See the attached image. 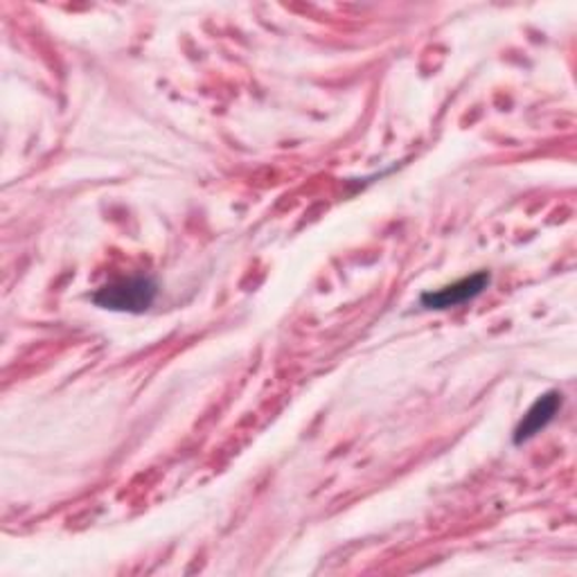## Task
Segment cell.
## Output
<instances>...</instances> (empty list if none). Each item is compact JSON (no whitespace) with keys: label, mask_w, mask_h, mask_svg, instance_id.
<instances>
[{"label":"cell","mask_w":577,"mask_h":577,"mask_svg":"<svg viewBox=\"0 0 577 577\" xmlns=\"http://www.w3.org/2000/svg\"><path fill=\"white\" fill-rule=\"evenodd\" d=\"M159 296V284L154 277L133 275L122 277L111 284H104L93 294V303L109 312H124V314H144Z\"/></svg>","instance_id":"1"},{"label":"cell","mask_w":577,"mask_h":577,"mask_svg":"<svg viewBox=\"0 0 577 577\" xmlns=\"http://www.w3.org/2000/svg\"><path fill=\"white\" fill-rule=\"evenodd\" d=\"M492 275L489 271H478L469 277H463L454 284H447L443 288H436V292H426L419 296V305L424 310H436V312H445L452 307H460L465 303L476 301L485 288L489 286Z\"/></svg>","instance_id":"2"},{"label":"cell","mask_w":577,"mask_h":577,"mask_svg":"<svg viewBox=\"0 0 577 577\" xmlns=\"http://www.w3.org/2000/svg\"><path fill=\"white\" fill-rule=\"evenodd\" d=\"M564 404V397L559 391H548L541 397L535 399V404L526 411V415L522 417V422L515 428V445H524L528 441H533L537 433H541L559 413Z\"/></svg>","instance_id":"3"}]
</instances>
